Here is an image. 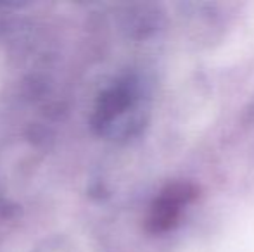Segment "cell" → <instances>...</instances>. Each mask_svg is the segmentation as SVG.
Here are the masks:
<instances>
[{"label": "cell", "mask_w": 254, "mask_h": 252, "mask_svg": "<svg viewBox=\"0 0 254 252\" xmlns=\"http://www.w3.org/2000/svg\"><path fill=\"white\" fill-rule=\"evenodd\" d=\"M194 195L195 189L189 183H175L168 187L154 204L151 216H149V228L152 232H164L171 228L180 216L182 205L192 201Z\"/></svg>", "instance_id": "1"}]
</instances>
